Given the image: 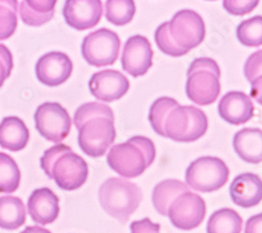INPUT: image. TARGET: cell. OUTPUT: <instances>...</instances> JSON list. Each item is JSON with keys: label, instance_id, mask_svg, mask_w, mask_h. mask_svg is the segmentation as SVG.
Wrapping results in <instances>:
<instances>
[{"label": "cell", "instance_id": "obj_1", "mask_svg": "<svg viewBox=\"0 0 262 233\" xmlns=\"http://www.w3.org/2000/svg\"><path fill=\"white\" fill-rule=\"evenodd\" d=\"M74 122L79 131V146L92 158L104 156L117 138L115 114L106 104H82L75 113Z\"/></svg>", "mask_w": 262, "mask_h": 233}, {"label": "cell", "instance_id": "obj_2", "mask_svg": "<svg viewBox=\"0 0 262 233\" xmlns=\"http://www.w3.org/2000/svg\"><path fill=\"white\" fill-rule=\"evenodd\" d=\"M40 164L46 175L65 192L79 189L89 178V165L85 160L64 144L47 150Z\"/></svg>", "mask_w": 262, "mask_h": 233}, {"label": "cell", "instance_id": "obj_3", "mask_svg": "<svg viewBox=\"0 0 262 233\" xmlns=\"http://www.w3.org/2000/svg\"><path fill=\"white\" fill-rule=\"evenodd\" d=\"M156 156L155 143L146 137L136 136L113 146L107 155V163L121 177L133 179L143 175L155 162Z\"/></svg>", "mask_w": 262, "mask_h": 233}, {"label": "cell", "instance_id": "obj_4", "mask_svg": "<svg viewBox=\"0 0 262 233\" xmlns=\"http://www.w3.org/2000/svg\"><path fill=\"white\" fill-rule=\"evenodd\" d=\"M143 200L141 188L125 179H107L99 189V201L107 215L125 224L140 207Z\"/></svg>", "mask_w": 262, "mask_h": 233}, {"label": "cell", "instance_id": "obj_5", "mask_svg": "<svg viewBox=\"0 0 262 233\" xmlns=\"http://www.w3.org/2000/svg\"><path fill=\"white\" fill-rule=\"evenodd\" d=\"M221 69L211 58L195 59L187 72L186 94L194 103L206 107L221 94Z\"/></svg>", "mask_w": 262, "mask_h": 233}, {"label": "cell", "instance_id": "obj_6", "mask_svg": "<svg viewBox=\"0 0 262 233\" xmlns=\"http://www.w3.org/2000/svg\"><path fill=\"white\" fill-rule=\"evenodd\" d=\"M207 115L200 109L187 105L174 109L165 123V136L177 142H194L208 131Z\"/></svg>", "mask_w": 262, "mask_h": 233}, {"label": "cell", "instance_id": "obj_7", "mask_svg": "<svg viewBox=\"0 0 262 233\" xmlns=\"http://www.w3.org/2000/svg\"><path fill=\"white\" fill-rule=\"evenodd\" d=\"M230 176L227 164L216 157H202L193 161L186 171V183L195 192L213 193L224 187Z\"/></svg>", "mask_w": 262, "mask_h": 233}, {"label": "cell", "instance_id": "obj_8", "mask_svg": "<svg viewBox=\"0 0 262 233\" xmlns=\"http://www.w3.org/2000/svg\"><path fill=\"white\" fill-rule=\"evenodd\" d=\"M121 40L117 33L100 29L87 35L82 42V56L96 68L113 66L118 60Z\"/></svg>", "mask_w": 262, "mask_h": 233}, {"label": "cell", "instance_id": "obj_9", "mask_svg": "<svg viewBox=\"0 0 262 233\" xmlns=\"http://www.w3.org/2000/svg\"><path fill=\"white\" fill-rule=\"evenodd\" d=\"M168 30L174 44L187 53L198 48L206 36L204 19L192 10L179 11L168 23Z\"/></svg>", "mask_w": 262, "mask_h": 233}, {"label": "cell", "instance_id": "obj_10", "mask_svg": "<svg viewBox=\"0 0 262 233\" xmlns=\"http://www.w3.org/2000/svg\"><path fill=\"white\" fill-rule=\"evenodd\" d=\"M34 120L39 134L54 143L62 142L69 136L72 129V119L69 112L57 102H46L39 105Z\"/></svg>", "mask_w": 262, "mask_h": 233}, {"label": "cell", "instance_id": "obj_11", "mask_svg": "<svg viewBox=\"0 0 262 233\" xmlns=\"http://www.w3.org/2000/svg\"><path fill=\"white\" fill-rule=\"evenodd\" d=\"M206 203L202 197L193 193H185L174 201L168 211L172 225L181 230L198 228L205 220Z\"/></svg>", "mask_w": 262, "mask_h": 233}, {"label": "cell", "instance_id": "obj_12", "mask_svg": "<svg viewBox=\"0 0 262 233\" xmlns=\"http://www.w3.org/2000/svg\"><path fill=\"white\" fill-rule=\"evenodd\" d=\"M122 68L133 77L144 76L154 63V50L149 40L142 35L128 38L122 54Z\"/></svg>", "mask_w": 262, "mask_h": 233}, {"label": "cell", "instance_id": "obj_13", "mask_svg": "<svg viewBox=\"0 0 262 233\" xmlns=\"http://www.w3.org/2000/svg\"><path fill=\"white\" fill-rule=\"evenodd\" d=\"M71 58L61 52H51L39 58L36 75L40 82L48 87H58L68 81L73 73Z\"/></svg>", "mask_w": 262, "mask_h": 233}, {"label": "cell", "instance_id": "obj_14", "mask_svg": "<svg viewBox=\"0 0 262 233\" xmlns=\"http://www.w3.org/2000/svg\"><path fill=\"white\" fill-rule=\"evenodd\" d=\"M92 95L104 102H114L123 98L129 91V80L119 71L105 70L93 75L90 80Z\"/></svg>", "mask_w": 262, "mask_h": 233}, {"label": "cell", "instance_id": "obj_15", "mask_svg": "<svg viewBox=\"0 0 262 233\" xmlns=\"http://www.w3.org/2000/svg\"><path fill=\"white\" fill-rule=\"evenodd\" d=\"M103 15V4L100 0H69L65 3L63 16L67 24L77 31L96 27Z\"/></svg>", "mask_w": 262, "mask_h": 233}, {"label": "cell", "instance_id": "obj_16", "mask_svg": "<svg viewBox=\"0 0 262 233\" xmlns=\"http://www.w3.org/2000/svg\"><path fill=\"white\" fill-rule=\"evenodd\" d=\"M255 108L252 100L243 92H229L218 104V114L232 125H242L254 117Z\"/></svg>", "mask_w": 262, "mask_h": 233}, {"label": "cell", "instance_id": "obj_17", "mask_svg": "<svg viewBox=\"0 0 262 233\" xmlns=\"http://www.w3.org/2000/svg\"><path fill=\"white\" fill-rule=\"evenodd\" d=\"M29 214L38 225L54 223L60 214L59 198L50 188L36 189L28 201Z\"/></svg>", "mask_w": 262, "mask_h": 233}, {"label": "cell", "instance_id": "obj_18", "mask_svg": "<svg viewBox=\"0 0 262 233\" xmlns=\"http://www.w3.org/2000/svg\"><path fill=\"white\" fill-rule=\"evenodd\" d=\"M230 196L233 203L243 208H252L262 201V179L251 173L237 176L231 186Z\"/></svg>", "mask_w": 262, "mask_h": 233}, {"label": "cell", "instance_id": "obj_19", "mask_svg": "<svg viewBox=\"0 0 262 233\" xmlns=\"http://www.w3.org/2000/svg\"><path fill=\"white\" fill-rule=\"evenodd\" d=\"M233 147L237 156L250 164L262 162V131L244 129L235 134Z\"/></svg>", "mask_w": 262, "mask_h": 233}, {"label": "cell", "instance_id": "obj_20", "mask_svg": "<svg viewBox=\"0 0 262 233\" xmlns=\"http://www.w3.org/2000/svg\"><path fill=\"white\" fill-rule=\"evenodd\" d=\"M30 140V131L18 117H7L0 123V146L11 152L23 151Z\"/></svg>", "mask_w": 262, "mask_h": 233}, {"label": "cell", "instance_id": "obj_21", "mask_svg": "<svg viewBox=\"0 0 262 233\" xmlns=\"http://www.w3.org/2000/svg\"><path fill=\"white\" fill-rule=\"evenodd\" d=\"M188 192L189 187L182 181L176 179L165 180L156 185L152 192V204L160 215L168 217L171 204L181 195Z\"/></svg>", "mask_w": 262, "mask_h": 233}, {"label": "cell", "instance_id": "obj_22", "mask_svg": "<svg viewBox=\"0 0 262 233\" xmlns=\"http://www.w3.org/2000/svg\"><path fill=\"white\" fill-rule=\"evenodd\" d=\"M55 7L54 0H24L19 5L20 17L30 27H41L54 18Z\"/></svg>", "mask_w": 262, "mask_h": 233}, {"label": "cell", "instance_id": "obj_23", "mask_svg": "<svg viewBox=\"0 0 262 233\" xmlns=\"http://www.w3.org/2000/svg\"><path fill=\"white\" fill-rule=\"evenodd\" d=\"M27 221V210L23 200L7 196L0 198V228L15 230Z\"/></svg>", "mask_w": 262, "mask_h": 233}, {"label": "cell", "instance_id": "obj_24", "mask_svg": "<svg viewBox=\"0 0 262 233\" xmlns=\"http://www.w3.org/2000/svg\"><path fill=\"white\" fill-rule=\"evenodd\" d=\"M244 221L237 211L222 208L210 217L207 225L208 233H242Z\"/></svg>", "mask_w": 262, "mask_h": 233}, {"label": "cell", "instance_id": "obj_25", "mask_svg": "<svg viewBox=\"0 0 262 233\" xmlns=\"http://www.w3.org/2000/svg\"><path fill=\"white\" fill-rule=\"evenodd\" d=\"M180 107L177 100L169 97H161L152 103L149 111V121L154 131L162 136H165V123L170 113Z\"/></svg>", "mask_w": 262, "mask_h": 233}, {"label": "cell", "instance_id": "obj_26", "mask_svg": "<svg viewBox=\"0 0 262 233\" xmlns=\"http://www.w3.org/2000/svg\"><path fill=\"white\" fill-rule=\"evenodd\" d=\"M136 4L133 0H108L105 3V15L115 26H125L136 15Z\"/></svg>", "mask_w": 262, "mask_h": 233}, {"label": "cell", "instance_id": "obj_27", "mask_svg": "<svg viewBox=\"0 0 262 233\" xmlns=\"http://www.w3.org/2000/svg\"><path fill=\"white\" fill-rule=\"evenodd\" d=\"M21 174L16 161L9 155L0 153V193H15L20 185Z\"/></svg>", "mask_w": 262, "mask_h": 233}, {"label": "cell", "instance_id": "obj_28", "mask_svg": "<svg viewBox=\"0 0 262 233\" xmlns=\"http://www.w3.org/2000/svg\"><path fill=\"white\" fill-rule=\"evenodd\" d=\"M237 39L249 48L262 46V16H255L240 23L236 30Z\"/></svg>", "mask_w": 262, "mask_h": 233}, {"label": "cell", "instance_id": "obj_29", "mask_svg": "<svg viewBox=\"0 0 262 233\" xmlns=\"http://www.w3.org/2000/svg\"><path fill=\"white\" fill-rule=\"evenodd\" d=\"M17 0H0V40L14 35L18 26Z\"/></svg>", "mask_w": 262, "mask_h": 233}, {"label": "cell", "instance_id": "obj_30", "mask_svg": "<svg viewBox=\"0 0 262 233\" xmlns=\"http://www.w3.org/2000/svg\"><path fill=\"white\" fill-rule=\"evenodd\" d=\"M155 37L159 49L164 54L172 57H181L187 54L186 51L180 49L176 44H174V41L172 40L169 34L168 23H164L157 29Z\"/></svg>", "mask_w": 262, "mask_h": 233}, {"label": "cell", "instance_id": "obj_31", "mask_svg": "<svg viewBox=\"0 0 262 233\" xmlns=\"http://www.w3.org/2000/svg\"><path fill=\"white\" fill-rule=\"evenodd\" d=\"M244 74L247 80L251 83L257 78L262 77V50L255 52L247 59Z\"/></svg>", "mask_w": 262, "mask_h": 233}, {"label": "cell", "instance_id": "obj_32", "mask_svg": "<svg viewBox=\"0 0 262 233\" xmlns=\"http://www.w3.org/2000/svg\"><path fill=\"white\" fill-rule=\"evenodd\" d=\"M259 2H252V0H226L224 2V8L228 13L235 16H243L251 13Z\"/></svg>", "mask_w": 262, "mask_h": 233}, {"label": "cell", "instance_id": "obj_33", "mask_svg": "<svg viewBox=\"0 0 262 233\" xmlns=\"http://www.w3.org/2000/svg\"><path fill=\"white\" fill-rule=\"evenodd\" d=\"M13 55L4 45H0V88L10 77L13 70Z\"/></svg>", "mask_w": 262, "mask_h": 233}, {"label": "cell", "instance_id": "obj_34", "mask_svg": "<svg viewBox=\"0 0 262 233\" xmlns=\"http://www.w3.org/2000/svg\"><path fill=\"white\" fill-rule=\"evenodd\" d=\"M160 229L161 226L159 224L151 222V220L148 218L141 221H136L130 225L131 233H159Z\"/></svg>", "mask_w": 262, "mask_h": 233}, {"label": "cell", "instance_id": "obj_35", "mask_svg": "<svg viewBox=\"0 0 262 233\" xmlns=\"http://www.w3.org/2000/svg\"><path fill=\"white\" fill-rule=\"evenodd\" d=\"M245 233H262V214L255 215L248 220Z\"/></svg>", "mask_w": 262, "mask_h": 233}, {"label": "cell", "instance_id": "obj_36", "mask_svg": "<svg viewBox=\"0 0 262 233\" xmlns=\"http://www.w3.org/2000/svg\"><path fill=\"white\" fill-rule=\"evenodd\" d=\"M251 84V97L255 99L257 103L262 105V77L257 78Z\"/></svg>", "mask_w": 262, "mask_h": 233}, {"label": "cell", "instance_id": "obj_37", "mask_svg": "<svg viewBox=\"0 0 262 233\" xmlns=\"http://www.w3.org/2000/svg\"><path fill=\"white\" fill-rule=\"evenodd\" d=\"M21 233H51V231L39 226H33V227H27Z\"/></svg>", "mask_w": 262, "mask_h": 233}]
</instances>
